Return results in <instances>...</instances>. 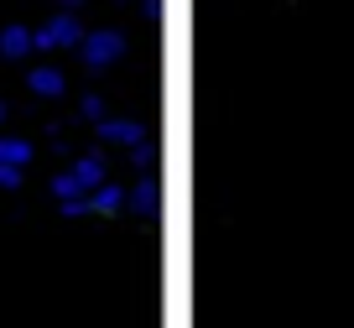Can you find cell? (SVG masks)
I'll list each match as a JSON object with an SVG mask.
<instances>
[{
    "mask_svg": "<svg viewBox=\"0 0 354 328\" xmlns=\"http://www.w3.org/2000/svg\"><path fill=\"white\" fill-rule=\"evenodd\" d=\"M120 53H125L120 32H100V37H84V63H88V68H104V63H115Z\"/></svg>",
    "mask_w": 354,
    "mask_h": 328,
    "instance_id": "obj_1",
    "label": "cell"
},
{
    "mask_svg": "<svg viewBox=\"0 0 354 328\" xmlns=\"http://www.w3.org/2000/svg\"><path fill=\"white\" fill-rule=\"evenodd\" d=\"M73 42H84V32H78L73 16H57L53 26H42V32L32 37V47H73Z\"/></svg>",
    "mask_w": 354,
    "mask_h": 328,
    "instance_id": "obj_2",
    "label": "cell"
},
{
    "mask_svg": "<svg viewBox=\"0 0 354 328\" xmlns=\"http://www.w3.org/2000/svg\"><path fill=\"white\" fill-rule=\"evenodd\" d=\"M32 94L57 99V94H63V73H57V68H32Z\"/></svg>",
    "mask_w": 354,
    "mask_h": 328,
    "instance_id": "obj_3",
    "label": "cell"
},
{
    "mask_svg": "<svg viewBox=\"0 0 354 328\" xmlns=\"http://www.w3.org/2000/svg\"><path fill=\"white\" fill-rule=\"evenodd\" d=\"M0 53H6V57L32 53V32H26V26H6V37H0Z\"/></svg>",
    "mask_w": 354,
    "mask_h": 328,
    "instance_id": "obj_4",
    "label": "cell"
},
{
    "mask_svg": "<svg viewBox=\"0 0 354 328\" xmlns=\"http://www.w3.org/2000/svg\"><path fill=\"white\" fill-rule=\"evenodd\" d=\"M0 162H11V167H26V162H32V141H16V136H0Z\"/></svg>",
    "mask_w": 354,
    "mask_h": 328,
    "instance_id": "obj_5",
    "label": "cell"
},
{
    "mask_svg": "<svg viewBox=\"0 0 354 328\" xmlns=\"http://www.w3.org/2000/svg\"><path fill=\"white\" fill-rule=\"evenodd\" d=\"M100 131H104V141H120V146L141 141V125H131V120H110V125H100Z\"/></svg>",
    "mask_w": 354,
    "mask_h": 328,
    "instance_id": "obj_6",
    "label": "cell"
},
{
    "mask_svg": "<svg viewBox=\"0 0 354 328\" xmlns=\"http://www.w3.org/2000/svg\"><path fill=\"white\" fill-rule=\"evenodd\" d=\"M120 203H125L120 188H94V193H88V208H100V214H115Z\"/></svg>",
    "mask_w": 354,
    "mask_h": 328,
    "instance_id": "obj_7",
    "label": "cell"
},
{
    "mask_svg": "<svg viewBox=\"0 0 354 328\" xmlns=\"http://www.w3.org/2000/svg\"><path fill=\"white\" fill-rule=\"evenodd\" d=\"M21 183V167H11V162H0V188H16Z\"/></svg>",
    "mask_w": 354,
    "mask_h": 328,
    "instance_id": "obj_8",
    "label": "cell"
},
{
    "mask_svg": "<svg viewBox=\"0 0 354 328\" xmlns=\"http://www.w3.org/2000/svg\"><path fill=\"white\" fill-rule=\"evenodd\" d=\"M73 6H84V0H68V11H73Z\"/></svg>",
    "mask_w": 354,
    "mask_h": 328,
    "instance_id": "obj_9",
    "label": "cell"
},
{
    "mask_svg": "<svg viewBox=\"0 0 354 328\" xmlns=\"http://www.w3.org/2000/svg\"><path fill=\"white\" fill-rule=\"evenodd\" d=\"M0 120H6V104H0Z\"/></svg>",
    "mask_w": 354,
    "mask_h": 328,
    "instance_id": "obj_10",
    "label": "cell"
}]
</instances>
